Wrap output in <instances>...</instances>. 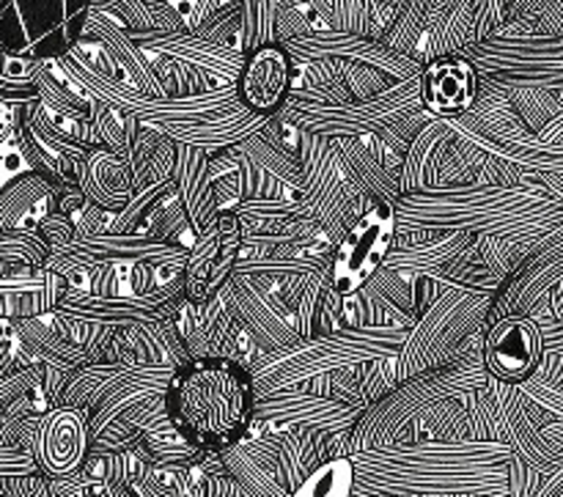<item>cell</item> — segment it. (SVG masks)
Instances as JSON below:
<instances>
[{
  "label": "cell",
  "instance_id": "cell-14",
  "mask_svg": "<svg viewBox=\"0 0 563 497\" xmlns=\"http://www.w3.org/2000/svg\"><path fill=\"white\" fill-rule=\"evenodd\" d=\"M242 262V220L234 212H218V218L198 234L187 253L185 275V300L203 306L214 300L234 278Z\"/></svg>",
  "mask_w": 563,
  "mask_h": 497
},
{
  "label": "cell",
  "instance_id": "cell-35",
  "mask_svg": "<svg viewBox=\"0 0 563 497\" xmlns=\"http://www.w3.org/2000/svg\"><path fill=\"white\" fill-rule=\"evenodd\" d=\"M377 497H421V495H377Z\"/></svg>",
  "mask_w": 563,
  "mask_h": 497
},
{
  "label": "cell",
  "instance_id": "cell-13",
  "mask_svg": "<svg viewBox=\"0 0 563 497\" xmlns=\"http://www.w3.org/2000/svg\"><path fill=\"white\" fill-rule=\"evenodd\" d=\"M159 143L163 137L148 141L146 135H141L132 141L126 152H113L104 146L91 148L77 168V187L82 190L86 201L104 212H121L141 187Z\"/></svg>",
  "mask_w": 563,
  "mask_h": 497
},
{
  "label": "cell",
  "instance_id": "cell-22",
  "mask_svg": "<svg viewBox=\"0 0 563 497\" xmlns=\"http://www.w3.org/2000/svg\"><path fill=\"white\" fill-rule=\"evenodd\" d=\"M476 234H467V231H449V234L438 236V240L416 242V245H394L385 269L399 275L405 284H416V280L427 278V275H438L443 269H449L467 247L476 242Z\"/></svg>",
  "mask_w": 563,
  "mask_h": 497
},
{
  "label": "cell",
  "instance_id": "cell-33",
  "mask_svg": "<svg viewBox=\"0 0 563 497\" xmlns=\"http://www.w3.org/2000/svg\"><path fill=\"white\" fill-rule=\"evenodd\" d=\"M174 497H192L190 495V471H179V473H176Z\"/></svg>",
  "mask_w": 563,
  "mask_h": 497
},
{
  "label": "cell",
  "instance_id": "cell-23",
  "mask_svg": "<svg viewBox=\"0 0 563 497\" xmlns=\"http://www.w3.org/2000/svg\"><path fill=\"white\" fill-rule=\"evenodd\" d=\"M44 467L55 476L75 473L86 462L91 451V432H88V416L80 410H58L47 418L42 434Z\"/></svg>",
  "mask_w": 563,
  "mask_h": 497
},
{
  "label": "cell",
  "instance_id": "cell-3",
  "mask_svg": "<svg viewBox=\"0 0 563 497\" xmlns=\"http://www.w3.org/2000/svg\"><path fill=\"white\" fill-rule=\"evenodd\" d=\"M482 344L471 346L460 357L432 368V372L410 377L407 383L379 396L377 401H372L346 438L350 456L357 451L383 449V445L412 443L418 440V429L440 405L484 388L489 383V372L484 366Z\"/></svg>",
  "mask_w": 563,
  "mask_h": 497
},
{
  "label": "cell",
  "instance_id": "cell-24",
  "mask_svg": "<svg viewBox=\"0 0 563 497\" xmlns=\"http://www.w3.org/2000/svg\"><path fill=\"white\" fill-rule=\"evenodd\" d=\"M456 132L451 130L449 119H440L429 130H423L416 141L410 143L401 165V196L405 192H429L440 187V170H443L445 157H449L451 141Z\"/></svg>",
  "mask_w": 563,
  "mask_h": 497
},
{
  "label": "cell",
  "instance_id": "cell-32",
  "mask_svg": "<svg viewBox=\"0 0 563 497\" xmlns=\"http://www.w3.org/2000/svg\"><path fill=\"white\" fill-rule=\"evenodd\" d=\"M520 388H522V394L533 401V405H539L544 412H550V416L561 418L563 421V388L561 385L544 383V379L531 377L528 383H522Z\"/></svg>",
  "mask_w": 563,
  "mask_h": 497
},
{
  "label": "cell",
  "instance_id": "cell-15",
  "mask_svg": "<svg viewBox=\"0 0 563 497\" xmlns=\"http://www.w3.org/2000/svg\"><path fill=\"white\" fill-rule=\"evenodd\" d=\"M225 295H229L231 311H234L240 328L256 341L264 355L284 350L300 339L289 300L280 291L269 289L264 278L258 284V278L234 275L225 284Z\"/></svg>",
  "mask_w": 563,
  "mask_h": 497
},
{
  "label": "cell",
  "instance_id": "cell-31",
  "mask_svg": "<svg viewBox=\"0 0 563 497\" xmlns=\"http://www.w3.org/2000/svg\"><path fill=\"white\" fill-rule=\"evenodd\" d=\"M352 489H355V467L350 456H341L319 467L289 497H352Z\"/></svg>",
  "mask_w": 563,
  "mask_h": 497
},
{
  "label": "cell",
  "instance_id": "cell-29",
  "mask_svg": "<svg viewBox=\"0 0 563 497\" xmlns=\"http://www.w3.org/2000/svg\"><path fill=\"white\" fill-rule=\"evenodd\" d=\"M223 460L225 473L234 478L247 497H289L284 487H280L275 467L269 462L256 460L245 445H234V449L220 454Z\"/></svg>",
  "mask_w": 563,
  "mask_h": 497
},
{
  "label": "cell",
  "instance_id": "cell-18",
  "mask_svg": "<svg viewBox=\"0 0 563 497\" xmlns=\"http://www.w3.org/2000/svg\"><path fill=\"white\" fill-rule=\"evenodd\" d=\"M418 93L438 119H462L478 102V69L460 55H440L421 71Z\"/></svg>",
  "mask_w": 563,
  "mask_h": 497
},
{
  "label": "cell",
  "instance_id": "cell-11",
  "mask_svg": "<svg viewBox=\"0 0 563 497\" xmlns=\"http://www.w3.org/2000/svg\"><path fill=\"white\" fill-rule=\"evenodd\" d=\"M366 405L339 399L330 394H317L308 388L280 390L256 401L251 432H291V429H311V432L341 438L355 429Z\"/></svg>",
  "mask_w": 563,
  "mask_h": 497
},
{
  "label": "cell",
  "instance_id": "cell-17",
  "mask_svg": "<svg viewBox=\"0 0 563 497\" xmlns=\"http://www.w3.org/2000/svg\"><path fill=\"white\" fill-rule=\"evenodd\" d=\"M295 82V66L284 44H258L242 58L236 75V97L242 108L273 119L286 104Z\"/></svg>",
  "mask_w": 563,
  "mask_h": 497
},
{
  "label": "cell",
  "instance_id": "cell-7",
  "mask_svg": "<svg viewBox=\"0 0 563 497\" xmlns=\"http://www.w3.org/2000/svg\"><path fill=\"white\" fill-rule=\"evenodd\" d=\"M91 0H0V53L27 64L55 60L82 36Z\"/></svg>",
  "mask_w": 563,
  "mask_h": 497
},
{
  "label": "cell",
  "instance_id": "cell-8",
  "mask_svg": "<svg viewBox=\"0 0 563 497\" xmlns=\"http://www.w3.org/2000/svg\"><path fill=\"white\" fill-rule=\"evenodd\" d=\"M302 163V192L297 201L306 207L308 218L322 225V234L330 245H339L352 223L372 207V198L361 190L355 176L346 168L344 157L319 135H302L300 141Z\"/></svg>",
  "mask_w": 563,
  "mask_h": 497
},
{
  "label": "cell",
  "instance_id": "cell-5",
  "mask_svg": "<svg viewBox=\"0 0 563 497\" xmlns=\"http://www.w3.org/2000/svg\"><path fill=\"white\" fill-rule=\"evenodd\" d=\"M542 201H550L544 185L517 181V185H462L429 192H405L396 198L394 207L399 234L467 231L478 236L487 225Z\"/></svg>",
  "mask_w": 563,
  "mask_h": 497
},
{
  "label": "cell",
  "instance_id": "cell-28",
  "mask_svg": "<svg viewBox=\"0 0 563 497\" xmlns=\"http://www.w3.org/2000/svg\"><path fill=\"white\" fill-rule=\"evenodd\" d=\"M247 159L258 165L273 181H278L289 198H300L302 192V163L300 154L286 152L280 143H269L267 135H253L240 146Z\"/></svg>",
  "mask_w": 563,
  "mask_h": 497
},
{
  "label": "cell",
  "instance_id": "cell-6",
  "mask_svg": "<svg viewBox=\"0 0 563 497\" xmlns=\"http://www.w3.org/2000/svg\"><path fill=\"white\" fill-rule=\"evenodd\" d=\"M465 416L467 440L509 445L517 460L542 473H550L563 462L544 440V410L522 394L520 385L489 377L484 388L465 396Z\"/></svg>",
  "mask_w": 563,
  "mask_h": 497
},
{
  "label": "cell",
  "instance_id": "cell-34",
  "mask_svg": "<svg viewBox=\"0 0 563 497\" xmlns=\"http://www.w3.org/2000/svg\"><path fill=\"white\" fill-rule=\"evenodd\" d=\"M432 497H495V495H432ZM511 497V495H506Z\"/></svg>",
  "mask_w": 563,
  "mask_h": 497
},
{
  "label": "cell",
  "instance_id": "cell-30",
  "mask_svg": "<svg viewBox=\"0 0 563 497\" xmlns=\"http://www.w3.org/2000/svg\"><path fill=\"white\" fill-rule=\"evenodd\" d=\"M333 256H258L242 258L234 275L247 278H302L328 267Z\"/></svg>",
  "mask_w": 563,
  "mask_h": 497
},
{
  "label": "cell",
  "instance_id": "cell-4",
  "mask_svg": "<svg viewBox=\"0 0 563 497\" xmlns=\"http://www.w3.org/2000/svg\"><path fill=\"white\" fill-rule=\"evenodd\" d=\"M407 335V328H341L333 333L297 339L295 344L262 355L247 366L256 385V399L295 390L330 374L388 361L399 355Z\"/></svg>",
  "mask_w": 563,
  "mask_h": 497
},
{
  "label": "cell",
  "instance_id": "cell-9",
  "mask_svg": "<svg viewBox=\"0 0 563 497\" xmlns=\"http://www.w3.org/2000/svg\"><path fill=\"white\" fill-rule=\"evenodd\" d=\"M187 247L174 245V242L154 240L148 234H77L71 240L60 242L49 251L44 267L49 273H66L77 267H157L185 273Z\"/></svg>",
  "mask_w": 563,
  "mask_h": 497
},
{
  "label": "cell",
  "instance_id": "cell-16",
  "mask_svg": "<svg viewBox=\"0 0 563 497\" xmlns=\"http://www.w3.org/2000/svg\"><path fill=\"white\" fill-rule=\"evenodd\" d=\"M482 350L489 377L506 385H522L544 361L542 328L528 313H511L484 330Z\"/></svg>",
  "mask_w": 563,
  "mask_h": 497
},
{
  "label": "cell",
  "instance_id": "cell-26",
  "mask_svg": "<svg viewBox=\"0 0 563 497\" xmlns=\"http://www.w3.org/2000/svg\"><path fill=\"white\" fill-rule=\"evenodd\" d=\"M121 357L141 366H159V368H176L179 372L185 363L192 361L187 352L185 341L179 339L176 328L168 322L157 324H141V328L119 330Z\"/></svg>",
  "mask_w": 563,
  "mask_h": 497
},
{
  "label": "cell",
  "instance_id": "cell-1",
  "mask_svg": "<svg viewBox=\"0 0 563 497\" xmlns=\"http://www.w3.org/2000/svg\"><path fill=\"white\" fill-rule=\"evenodd\" d=\"M352 497L495 495L506 497L515 451L487 440H412L350 456Z\"/></svg>",
  "mask_w": 563,
  "mask_h": 497
},
{
  "label": "cell",
  "instance_id": "cell-27",
  "mask_svg": "<svg viewBox=\"0 0 563 497\" xmlns=\"http://www.w3.org/2000/svg\"><path fill=\"white\" fill-rule=\"evenodd\" d=\"M335 148L344 157L346 168L355 176V181L361 185V190L366 192L372 201H390L401 196V165L385 163L379 154H374L366 146L363 137H339Z\"/></svg>",
  "mask_w": 563,
  "mask_h": 497
},
{
  "label": "cell",
  "instance_id": "cell-12",
  "mask_svg": "<svg viewBox=\"0 0 563 497\" xmlns=\"http://www.w3.org/2000/svg\"><path fill=\"white\" fill-rule=\"evenodd\" d=\"M181 300H185L181 280L157 291V295H88V291L69 289L53 313L60 322L69 324L130 330L141 328V324L168 322Z\"/></svg>",
  "mask_w": 563,
  "mask_h": 497
},
{
  "label": "cell",
  "instance_id": "cell-10",
  "mask_svg": "<svg viewBox=\"0 0 563 497\" xmlns=\"http://www.w3.org/2000/svg\"><path fill=\"white\" fill-rule=\"evenodd\" d=\"M396 236H399L396 207L390 201H374L335 245L330 262L335 289L344 297L361 291L385 267Z\"/></svg>",
  "mask_w": 563,
  "mask_h": 497
},
{
  "label": "cell",
  "instance_id": "cell-21",
  "mask_svg": "<svg viewBox=\"0 0 563 497\" xmlns=\"http://www.w3.org/2000/svg\"><path fill=\"white\" fill-rule=\"evenodd\" d=\"M209 159H212L209 154L176 143V198H179L181 209H185L196 234H201L220 212L218 196H214V181L212 174H209Z\"/></svg>",
  "mask_w": 563,
  "mask_h": 497
},
{
  "label": "cell",
  "instance_id": "cell-20",
  "mask_svg": "<svg viewBox=\"0 0 563 497\" xmlns=\"http://www.w3.org/2000/svg\"><path fill=\"white\" fill-rule=\"evenodd\" d=\"M346 438H350V434L330 438V434L311 432V429L280 432L278 456H275V476H278L280 487L291 495L322 465L341 460V456H350Z\"/></svg>",
  "mask_w": 563,
  "mask_h": 497
},
{
  "label": "cell",
  "instance_id": "cell-25",
  "mask_svg": "<svg viewBox=\"0 0 563 497\" xmlns=\"http://www.w3.org/2000/svg\"><path fill=\"white\" fill-rule=\"evenodd\" d=\"M264 121H269L267 115H256L247 110L245 115H229V119H220L214 124H196V121L168 124L165 135L179 146L198 148L203 154H223L251 141L258 126H264Z\"/></svg>",
  "mask_w": 563,
  "mask_h": 497
},
{
  "label": "cell",
  "instance_id": "cell-19",
  "mask_svg": "<svg viewBox=\"0 0 563 497\" xmlns=\"http://www.w3.org/2000/svg\"><path fill=\"white\" fill-rule=\"evenodd\" d=\"M291 284L297 286V291L289 306L295 311V328L300 339L350 328V322H346V297L335 289L330 264L317 269V273L302 275V278H291Z\"/></svg>",
  "mask_w": 563,
  "mask_h": 497
},
{
  "label": "cell",
  "instance_id": "cell-2",
  "mask_svg": "<svg viewBox=\"0 0 563 497\" xmlns=\"http://www.w3.org/2000/svg\"><path fill=\"white\" fill-rule=\"evenodd\" d=\"M256 385L242 361L192 357L174 374L165 407L176 432L201 454H223L247 438L256 412Z\"/></svg>",
  "mask_w": 563,
  "mask_h": 497
}]
</instances>
